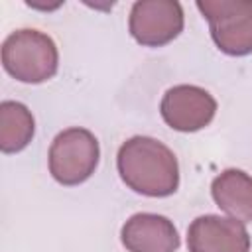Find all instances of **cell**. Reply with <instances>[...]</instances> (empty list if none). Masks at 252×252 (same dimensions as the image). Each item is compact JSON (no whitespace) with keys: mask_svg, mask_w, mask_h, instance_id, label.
I'll use <instances>...</instances> for the list:
<instances>
[{"mask_svg":"<svg viewBox=\"0 0 252 252\" xmlns=\"http://www.w3.org/2000/svg\"><path fill=\"white\" fill-rule=\"evenodd\" d=\"M120 179L146 197H169L179 187V163L175 154L159 140L134 136L116 156Z\"/></svg>","mask_w":252,"mask_h":252,"instance_id":"1","label":"cell"},{"mask_svg":"<svg viewBox=\"0 0 252 252\" xmlns=\"http://www.w3.org/2000/svg\"><path fill=\"white\" fill-rule=\"evenodd\" d=\"M2 67L20 83H45L59 67L55 41L39 30H16L2 43Z\"/></svg>","mask_w":252,"mask_h":252,"instance_id":"2","label":"cell"},{"mask_svg":"<svg viewBox=\"0 0 252 252\" xmlns=\"http://www.w3.org/2000/svg\"><path fill=\"white\" fill-rule=\"evenodd\" d=\"M49 173L61 185L87 181L100 159L96 136L87 128H67L55 136L49 148Z\"/></svg>","mask_w":252,"mask_h":252,"instance_id":"3","label":"cell"},{"mask_svg":"<svg viewBox=\"0 0 252 252\" xmlns=\"http://www.w3.org/2000/svg\"><path fill=\"white\" fill-rule=\"evenodd\" d=\"M217 47L232 57L252 53V2L250 0H199Z\"/></svg>","mask_w":252,"mask_h":252,"instance_id":"4","label":"cell"},{"mask_svg":"<svg viewBox=\"0 0 252 252\" xmlns=\"http://www.w3.org/2000/svg\"><path fill=\"white\" fill-rule=\"evenodd\" d=\"M130 35L146 47H161L183 30V8L175 0H138L128 18Z\"/></svg>","mask_w":252,"mask_h":252,"instance_id":"5","label":"cell"},{"mask_svg":"<svg viewBox=\"0 0 252 252\" xmlns=\"http://www.w3.org/2000/svg\"><path fill=\"white\" fill-rule=\"evenodd\" d=\"M159 112L169 128L177 132H197L215 118L217 100L201 87L175 85L163 94Z\"/></svg>","mask_w":252,"mask_h":252,"instance_id":"6","label":"cell"},{"mask_svg":"<svg viewBox=\"0 0 252 252\" xmlns=\"http://www.w3.org/2000/svg\"><path fill=\"white\" fill-rule=\"evenodd\" d=\"M187 248L189 252H250V234L236 219L203 215L187 228Z\"/></svg>","mask_w":252,"mask_h":252,"instance_id":"7","label":"cell"},{"mask_svg":"<svg viewBox=\"0 0 252 252\" xmlns=\"http://www.w3.org/2000/svg\"><path fill=\"white\" fill-rule=\"evenodd\" d=\"M120 240L128 252H177L179 234L173 222L156 213L132 215L122 230Z\"/></svg>","mask_w":252,"mask_h":252,"instance_id":"8","label":"cell"},{"mask_svg":"<svg viewBox=\"0 0 252 252\" xmlns=\"http://www.w3.org/2000/svg\"><path fill=\"white\" fill-rule=\"evenodd\" d=\"M211 195L220 211L240 222H252V177L242 169H224L211 183Z\"/></svg>","mask_w":252,"mask_h":252,"instance_id":"9","label":"cell"},{"mask_svg":"<svg viewBox=\"0 0 252 252\" xmlns=\"http://www.w3.org/2000/svg\"><path fill=\"white\" fill-rule=\"evenodd\" d=\"M35 122L30 108L16 100L0 104V150L4 154L22 152L33 138Z\"/></svg>","mask_w":252,"mask_h":252,"instance_id":"10","label":"cell"}]
</instances>
